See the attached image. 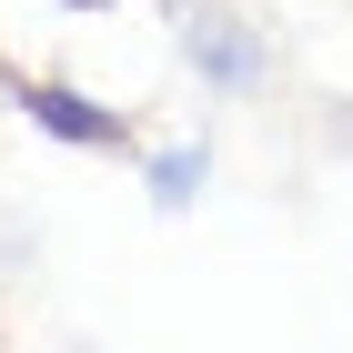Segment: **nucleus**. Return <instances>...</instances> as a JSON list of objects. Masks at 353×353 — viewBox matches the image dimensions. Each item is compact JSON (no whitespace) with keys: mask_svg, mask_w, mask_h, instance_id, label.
Segmentation results:
<instances>
[{"mask_svg":"<svg viewBox=\"0 0 353 353\" xmlns=\"http://www.w3.org/2000/svg\"><path fill=\"white\" fill-rule=\"evenodd\" d=\"M182 41H192V61H202V81H212V91H252V81H263V51H252L232 21H212V10H202Z\"/></svg>","mask_w":353,"mask_h":353,"instance_id":"f257e3e1","label":"nucleus"},{"mask_svg":"<svg viewBox=\"0 0 353 353\" xmlns=\"http://www.w3.org/2000/svg\"><path fill=\"white\" fill-rule=\"evenodd\" d=\"M30 121H41V132H61V141H121V111H91L81 91H61V81L30 91Z\"/></svg>","mask_w":353,"mask_h":353,"instance_id":"f03ea898","label":"nucleus"},{"mask_svg":"<svg viewBox=\"0 0 353 353\" xmlns=\"http://www.w3.org/2000/svg\"><path fill=\"white\" fill-rule=\"evenodd\" d=\"M202 172H212V162H202L192 141H182V152H162V162H152V202H162V212H182V202H192V182H202Z\"/></svg>","mask_w":353,"mask_h":353,"instance_id":"7ed1b4c3","label":"nucleus"}]
</instances>
